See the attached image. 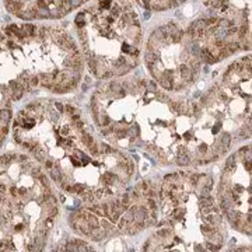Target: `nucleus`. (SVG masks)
Returning <instances> with one entry per match:
<instances>
[{
    "label": "nucleus",
    "instance_id": "49",
    "mask_svg": "<svg viewBox=\"0 0 252 252\" xmlns=\"http://www.w3.org/2000/svg\"><path fill=\"white\" fill-rule=\"evenodd\" d=\"M111 76H112V72H105V73L101 74V78H108V77H111Z\"/></svg>",
    "mask_w": 252,
    "mask_h": 252
},
{
    "label": "nucleus",
    "instance_id": "24",
    "mask_svg": "<svg viewBox=\"0 0 252 252\" xmlns=\"http://www.w3.org/2000/svg\"><path fill=\"white\" fill-rule=\"evenodd\" d=\"M98 122H100V125H101V126H108L111 123V119H109V116L102 115V116H101V121H98Z\"/></svg>",
    "mask_w": 252,
    "mask_h": 252
},
{
    "label": "nucleus",
    "instance_id": "59",
    "mask_svg": "<svg viewBox=\"0 0 252 252\" xmlns=\"http://www.w3.org/2000/svg\"><path fill=\"white\" fill-rule=\"evenodd\" d=\"M175 2H177V3L179 4V3H183V2H185V0H175Z\"/></svg>",
    "mask_w": 252,
    "mask_h": 252
},
{
    "label": "nucleus",
    "instance_id": "38",
    "mask_svg": "<svg viewBox=\"0 0 252 252\" xmlns=\"http://www.w3.org/2000/svg\"><path fill=\"white\" fill-rule=\"evenodd\" d=\"M84 0H70V3H72V7H77V6H80V4L83 3Z\"/></svg>",
    "mask_w": 252,
    "mask_h": 252
},
{
    "label": "nucleus",
    "instance_id": "41",
    "mask_svg": "<svg viewBox=\"0 0 252 252\" xmlns=\"http://www.w3.org/2000/svg\"><path fill=\"white\" fill-rule=\"evenodd\" d=\"M202 196H207V195H210V186H207V185H206V186L203 188V189H202Z\"/></svg>",
    "mask_w": 252,
    "mask_h": 252
},
{
    "label": "nucleus",
    "instance_id": "44",
    "mask_svg": "<svg viewBox=\"0 0 252 252\" xmlns=\"http://www.w3.org/2000/svg\"><path fill=\"white\" fill-rule=\"evenodd\" d=\"M39 174H41V168H39V167H35L32 170V175H34V177H38Z\"/></svg>",
    "mask_w": 252,
    "mask_h": 252
},
{
    "label": "nucleus",
    "instance_id": "9",
    "mask_svg": "<svg viewBox=\"0 0 252 252\" xmlns=\"http://www.w3.org/2000/svg\"><path fill=\"white\" fill-rule=\"evenodd\" d=\"M200 206H202V207L213 206V199L210 198V195H207V196H200Z\"/></svg>",
    "mask_w": 252,
    "mask_h": 252
},
{
    "label": "nucleus",
    "instance_id": "3",
    "mask_svg": "<svg viewBox=\"0 0 252 252\" xmlns=\"http://www.w3.org/2000/svg\"><path fill=\"white\" fill-rule=\"evenodd\" d=\"M177 163L179 165H188L189 164V157L186 155V149L185 147H181V150H179V154L177 157Z\"/></svg>",
    "mask_w": 252,
    "mask_h": 252
},
{
    "label": "nucleus",
    "instance_id": "58",
    "mask_svg": "<svg viewBox=\"0 0 252 252\" xmlns=\"http://www.w3.org/2000/svg\"><path fill=\"white\" fill-rule=\"evenodd\" d=\"M53 3V0H46V4H52Z\"/></svg>",
    "mask_w": 252,
    "mask_h": 252
},
{
    "label": "nucleus",
    "instance_id": "52",
    "mask_svg": "<svg viewBox=\"0 0 252 252\" xmlns=\"http://www.w3.org/2000/svg\"><path fill=\"white\" fill-rule=\"evenodd\" d=\"M199 151L202 153V154H203V153H206V151H207V147H206V146H200L199 147Z\"/></svg>",
    "mask_w": 252,
    "mask_h": 252
},
{
    "label": "nucleus",
    "instance_id": "25",
    "mask_svg": "<svg viewBox=\"0 0 252 252\" xmlns=\"http://www.w3.org/2000/svg\"><path fill=\"white\" fill-rule=\"evenodd\" d=\"M88 147H90V151H91V154H93V155H97L98 153H100V149H98V146H97V144H95L94 142L91 143V144H90Z\"/></svg>",
    "mask_w": 252,
    "mask_h": 252
},
{
    "label": "nucleus",
    "instance_id": "4",
    "mask_svg": "<svg viewBox=\"0 0 252 252\" xmlns=\"http://www.w3.org/2000/svg\"><path fill=\"white\" fill-rule=\"evenodd\" d=\"M155 62H157V52L147 49L146 51V65L151 66V65H154Z\"/></svg>",
    "mask_w": 252,
    "mask_h": 252
},
{
    "label": "nucleus",
    "instance_id": "31",
    "mask_svg": "<svg viewBox=\"0 0 252 252\" xmlns=\"http://www.w3.org/2000/svg\"><path fill=\"white\" fill-rule=\"evenodd\" d=\"M55 216H57V207L56 206H51L49 207V217H55Z\"/></svg>",
    "mask_w": 252,
    "mask_h": 252
},
{
    "label": "nucleus",
    "instance_id": "26",
    "mask_svg": "<svg viewBox=\"0 0 252 252\" xmlns=\"http://www.w3.org/2000/svg\"><path fill=\"white\" fill-rule=\"evenodd\" d=\"M38 84H39V77L38 76H31L29 77V85L31 87H37Z\"/></svg>",
    "mask_w": 252,
    "mask_h": 252
},
{
    "label": "nucleus",
    "instance_id": "19",
    "mask_svg": "<svg viewBox=\"0 0 252 252\" xmlns=\"http://www.w3.org/2000/svg\"><path fill=\"white\" fill-rule=\"evenodd\" d=\"M220 207L223 209L224 211L230 209V200L227 199V196H224V198H221V202H220Z\"/></svg>",
    "mask_w": 252,
    "mask_h": 252
},
{
    "label": "nucleus",
    "instance_id": "37",
    "mask_svg": "<svg viewBox=\"0 0 252 252\" xmlns=\"http://www.w3.org/2000/svg\"><path fill=\"white\" fill-rule=\"evenodd\" d=\"M241 48L245 49V51H249V49H251V42H249V39L242 42V46H241Z\"/></svg>",
    "mask_w": 252,
    "mask_h": 252
},
{
    "label": "nucleus",
    "instance_id": "21",
    "mask_svg": "<svg viewBox=\"0 0 252 252\" xmlns=\"http://www.w3.org/2000/svg\"><path fill=\"white\" fill-rule=\"evenodd\" d=\"M76 24H77V27H80V28L84 27V13H80V14L76 17Z\"/></svg>",
    "mask_w": 252,
    "mask_h": 252
},
{
    "label": "nucleus",
    "instance_id": "47",
    "mask_svg": "<svg viewBox=\"0 0 252 252\" xmlns=\"http://www.w3.org/2000/svg\"><path fill=\"white\" fill-rule=\"evenodd\" d=\"M7 132H8V128L7 126H3V128H2V130H0V133H2V136H6V134H7Z\"/></svg>",
    "mask_w": 252,
    "mask_h": 252
},
{
    "label": "nucleus",
    "instance_id": "15",
    "mask_svg": "<svg viewBox=\"0 0 252 252\" xmlns=\"http://www.w3.org/2000/svg\"><path fill=\"white\" fill-rule=\"evenodd\" d=\"M51 17V13H49L48 8H41L37 11V18H48Z\"/></svg>",
    "mask_w": 252,
    "mask_h": 252
},
{
    "label": "nucleus",
    "instance_id": "6",
    "mask_svg": "<svg viewBox=\"0 0 252 252\" xmlns=\"http://www.w3.org/2000/svg\"><path fill=\"white\" fill-rule=\"evenodd\" d=\"M130 69H132V67H130L128 63H123V65H121L119 67H116V70H115V74H116V76H122V74L128 73Z\"/></svg>",
    "mask_w": 252,
    "mask_h": 252
},
{
    "label": "nucleus",
    "instance_id": "14",
    "mask_svg": "<svg viewBox=\"0 0 252 252\" xmlns=\"http://www.w3.org/2000/svg\"><path fill=\"white\" fill-rule=\"evenodd\" d=\"M51 175H52V178L55 181H62L63 179V175H62V172L57 168H51Z\"/></svg>",
    "mask_w": 252,
    "mask_h": 252
},
{
    "label": "nucleus",
    "instance_id": "32",
    "mask_svg": "<svg viewBox=\"0 0 252 252\" xmlns=\"http://www.w3.org/2000/svg\"><path fill=\"white\" fill-rule=\"evenodd\" d=\"M8 87H10V90H16V88H18V87H20V83L18 81H16V80H11V81L8 83Z\"/></svg>",
    "mask_w": 252,
    "mask_h": 252
},
{
    "label": "nucleus",
    "instance_id": "10",
    "mask_svg": "<svg viewBox=\"0 0 252 252\" xmlns=\"http://www.w3.org/2000/svg\"><path fill=\"white\" fill-rule=\"evenodd\" d=\"M234 168H235V154L231 155V157L227 160V164H226V171H227V172H231Z\"/></svg>",
    "mask_w": 252,
    "mask_h": 252
},
{
    "label": "nucleus",
    "instance_id": "18",
    "mask_svg": "<svg viewBox=\"0 0 252 252\" xmlns=\"http://www.w3.org/2000/svg\"><path fill=\"white\" fill-rule=\"evenodd\" d=\"M81 195L84 196V202H87V203H91V202H94V193H91L90 191H84Z\"/></svg>",
    "mask_w": 252,
    "mask_h": 252
},
{
    "label": "nucleus",
    "instance_id": "20",
    "mask_svg": "<svg viewBox=\"0 0 252 252\" xmlns=\"http://www.w3.org/2000/svg\"><path fill=\"white\" fill-rule=\"evenodd\" d=\"M183 209H175L174 210V213H172V217H174L175 220H181L183 217Z\"/></svg>",
    "mask_w": 252,
    "mask_h": 252
},
{
    "label": "nucleus",
    "instance_id": "43",
    "mask_svg": "<svg viewBox=\"0 0 252 252\" xmlns=\"http://www.w3.org/2000/svg\"><path fill=\"white\" fill-rule=\"evenodd\" d=\"M18 195L23 198H28V192H27V189H18Z\"/></svg>",
    "mask_w": 252,
    "mask_h": 252
},
{
    "label": "nucleus",
    "instance_id": "11",
    "mask_svg": "<svg viewBox=\"0 0 252 252\" xmlns=\"http://www.w3.org/2000/svg\"><path fill=\"white\" fill-rule=\"evenodd\" d=\"M10 119H11V111L10 109L0 111V121H3V122H10Z\"/></svg>",
    "mask_w": 252,
    "mask_h": 252
},
{
    "label": "nucleus",
    "instance_id": "12",
    "mask_svg": "<svg viewBox=\"0 0 252 252\" xmlns=\"http://www.w3.org/2000/svg\"><path fill=\"white\" fill-rule=\"evenodd\" d=\"M34 154H35L37 160H39V161H45V150L42 149V147L38 146L37 149H35V151H34Z\"/></svg>",
    "mask_w": 252,
    "mask_h": 252
},
{
    "label": "nucleus",
    "instance_id": "16",
    "mask_svg": "<svg viewBox=\"0 0 252 252\" xmlns=\"http://www.w3.org/2000/svg\"><path fill=\"white\" fill-rule=\"evenodd\" d=\"M237 34H238V37L240 38H245V35L248 34V27H247V24H242L238 28V31H237Z\"/></svg>",
    "mask_w": 252,
    "mask_h": 252
},
{
    "label": "nucleus",
    "instance_id": "2",
    "mask_svg": "<svg viewBox=\"0 0 252 252\" xmlns=\"http://www.w3.org/2000/svg\"><path fill=\"white\" fill-rule=\"evenodd\" d=\"M179 73H181V77H182L186 83H192V81H193V73L191 72V69H189L188 66H181Z\"/></svg>",
    "mask_w": 252,
    "mask_h": 252
},
{
    "label": "nucleus",
    "instance_id": "1",
    "mask_svg": "<svg viewBox=\"0 0 252 252\" xmlns=\"http://www.w3.org/2000/svg\"><path fill=\"white\" fill-rule=\"evenodd\" d=\"M172 77L174 76L171 72H164L163 74H160V77L157 80L164 90H172V87H174V78Z\"/></svg>",
    "mask_w": 252,
    "mask_h": 252
},
{
    "label": "nucleus",
    "instance_id": "45",
    "mask_svg": "<svg viewBox=\"0 0 252 252\" xmlns=\"http://www.w3.org/2000/svg\"><path fill=\"white\" fill-rule=\"evenodd\" d=\"M72 121H73V122H77V121H80V115H78L77 112H74V114L72 115Z\"/></svg>",
    "mask_w": 252,
    "mask_h": 252
},
{
    "label": "nucleus",
    "instance_id": "56",
    "mask_svg": "<svg viewBox=\"0 0 252 252\" xmlns=\"http://www.w3.org/2000/svg\"><path fill=\"white\" fill-rule=\"evenodd\" d=\"M219 130H220V125H217V126H216V128H214V129H213V132H214V133H216V132H219Z\"/></svg>",
    "mask_w": 252,
    "mask_h": 252
},
{
    "label": "nucleus",
    "instance_id": "57",
    "mask_svg": "<svg viewBox=\"0 0 252 252\" xmlns=\"http://www.w3.org/2000/svg\"><path fill=\"white\" fill-rule=\"evenodd\" d=\"M21 228H23V226H21V224H20V226H16V231H20Z\"/></svg>",
    "mask_w": 252,
    "mask_h": 252
},
{
    "label": "nucleus",
    "instance_id": "8",
    "mask_svg": "<svg viewBox=\"0 0 252 252\" xmlns=\"http://www.w3.org/2000/svg\"><path fill=\"white\" fill-rule=\"evenodd\" d=\"M227 211V217H228V220H230V221H231V223H234V221H238V220H240V213H238V211H234V210H230V209H228V210H226Z\"/></svg>",
    "mask_w": 252,
    "mask_h": 252
},
{
    "label": "nucleus",
    "instance_id": "55",
    "mask_svg": "<svg viewBox=\"0 0 252 252\" xmlns=\"http://www.w3.org/2000/svg\"><path fill=\"white\" fill-rule=\"evenodd\" d=\"M3 39H4V32L3 31H0V42L3 41Z\"/></svg>",
    "mask_w": 252,
    "mask_h": 252
},
{
    "label": "nucleus",
    "instance_id": "51",
    "mask_svg": "<svg viewBox=\"0 0 252 252\" xmlns=\"http://www.w3.org/2000/svg\"><path fill=\"white\" fill-rule=\"evenodd\" d=\"M55 106H56L57 109H59V112H63V105H62V104H59V102H56V104H55Z\"/></svg>",
    "mask_w": 252,
    "mask_h": 252
},
{
    "label": "nucleus",
    "instance_id": "46",
    "mask_svg": "<svg viewBox=\"0 0 252 252\" xmlns=\"http://www.w3.org/2000/svg\"><path fill=\"white\" fill-rule=\"evenodd\" d=\"M202 231H203L204 234H209V232H211V228L207 227V226H202Z\"/></svg>",
    "mask_w": 252,
    "mask_h": 252
},
{
    "label": "nucleus",
    "instance_id": "36",
    "mask_svg": "<svg viewBox=\"0 0 252 252\" xmlns=\"http://www.w3.org/2000/svg\"><path fill=\"white\" fill-rule=\"evenodd\" d=\"M6 45H7L8 49H14V48L18 49V48H20V46H17V44L14 41H11V39H10V41H7V44H6Z\"/></svg>",
    "mask_w": 252,
    "mask_h": 252
},
{
    "label": "nucleus",
    "instance_id": "28",
    "mask_svg": "<svg viewBox=\"0 0 252 252\" xmlns=\"http://www.w3.org/2000/svg\"><path fill=\"white\" fill-rule=\"evenodd\" d=\"M100 151H101L102 154H108V153L112 151V149H111L108 144H101V146H100Z\"/></svg>",
    "mask_w": 252,
    "mask_h": 252
},
{
    "label": "nucleus",
    "instance_id": "27",
    "mask_svg": "<svg viewBox=\"0 0 252 252\" xmlns=\"http://www.w3.org/2000/svg\"><path fill=\"white\" fill-rule=\"evenodd\" d=\"M84 189H85V186H84V185H81V183H74V185H73V191L77 192V193H83Z\"/></svg>",
    "mask_w": 252,
    "mask_h": 252
},
{
    "label": "nucleus",
    "instance_id": "23",
    "mask_svg": "<svg viewBox=\"0 0 252 252\" xmlns=\"http://www.w3.org/2000/svg\"><path fill=\"white\" fill-rule=\"evenodd\" d=\"M49 13H51V17H56V18H59V17H63L66 14V13L62 11L59 7H57L56 10H52V11H49Z\"/></svg>",
    "mask_w": 252,
    "mask_h": 252
},
{
    "label": "nucleus",
    "instance_id": "39",
    "mask_svg": "<svg viewBox=\"0 0 252 252\" xmlns=\"http://www.w3.org/2000/svg\"><path fill=\"white\" fill-rule=\"evenodd\" d=\"M157 98H160V100H163V101H168V98H167V95H164L163 93H155L154 94Z\"/></svg>",
    "mask_w": 252,
    "mask_h": 252
},
{
    "label": "nucleus",
    "instance_id": "50",
    "mask_svg": "<svg viewBox=\"0 0 252 252\" xmlns=\"http://www.w3.org/2000/svg\"><path fill=\"white\" fill-rule=\"evenodd\" d=\"M104 195H105V192L102 191V189H100V191L95 192V196H97V198H102Z\"/></svg>",
    "mask_w": 252,
    "mask_h": 252
},
{
    "label": "nucleus",
    "instance_id": "48",
    "mask_svg": "<svg viewBox=\"0 0 252 252\" xmlns=\"http://www.w3.org/2000/svg\"><path fill=\"white\" fill-rule=\"evenodd\" d=\"M45 167L51 170V168H53V163L52 161H49V160H45Z\"/></svg>",
    "mask_w": 252,
    "mask_h": 252
},
{
    "label": "nucleus",
    "instance_id": "30",
    "mask_svg": "<svg viewBox=\"0 0 252 252\" xmlns=\"http://www.w3.org/2000/svg\"><path fill=\"white\" fill-rule=\"evenodd\" d=\"M146 204H147V207L151 209V210H155V207H157V203H155L154 200L151 199V198H150L149 200H147V203H146Z\"/></svg>",
    "mask_w": 252,
    "mask_h": 252
},
{
    "label": "nucleus",
    "instance_id": "34",
    "mask_svg": "<svg viewBox=\"0 0 252 252\" xmlns=\"http://www.w3.org/2000/svg\"><path fill=\"white\" fill-rule=\"evenodd\" d=\"M78 35H80V39H81L83 44H87V35H85V31H84V29H80Z\"/></svg>",
    "mask_w": 252,
    "mask_h": 252
},
{
    "label": "nucleus",
    "instance_id": "42",
    "mask_svg": "<svg viewBox=\"0 0 252 252\" xmlns=\"http://www.w3.org/2000/svg\"><path fill=\"white\" fill-rule=\"evenodd\" d=\"M45 226H46V228H51L53 226V220H52V217H48L46 219V221H45Z\"/></svg>",
    "mask_w": 252,
    "mask_h": 252
},
{
    "label": "nucleus",
    "instance_id": "7",
    "mask_svg": "<svg viewBox=\"0 0 252 252\" xmlns=\"http://www.w3.org/2000/svg\"><path fill=\"white\" fill-rule=\"evenodd\" d=\"M226 48H227V51L230 52V55H232V53H235L238 49H240V44L238 42H227L226 44Z\"/></svg>",
    "mask_w": 252,
    "mask_h": 252
},
{
    "label": "nucleus",
    "instance_id": "40",
    "mask_svg": "<svg viewBox=\"0 0 252 252\" xmlns=\"http://www.w3.org/2000/svg\"><path fill=\"white\" fill-rule=\"evenodd\" d=\"M66 111H67L70 115H73L74 112H77V111H76V108H74V106H72V105H66Z\"/></svg>",
    "mask_w": 252,
    "mask_h": 252
},
{
    "label": "nucleus",
    "instance_id": "17",
    "mask_svg": "<svg viewBox=\"0 0 252 252\" xmlns=\"http://www.w3.org/2000/svg\"><path fill=\"white\" fill-rule=\"evenodd\" d=\"M81 142L84 143L85 146H90L91 143L94 142L93 140V137H91V134H88V133H83L81 134Z\"/></svg>",
    "mask_w": 252,
    "mask_h": 252
},
{
    "label": "nucleus",
    "instance_id": "33",
    "mask_svg": "<svg viewBox=\"0 0 252 252\" xmlns=\"http://www.w3.org/2000/svg\"><path fill=\"white\" fill-rule=\"evenodd\" d=\"M35 6H37L38 8H46V7H48V4H46V2H45V0H37Z\"/></svg>",
    "mask_w": 252,
    "mask_h": 252
},
{
    "label": "nucleus",
    "instance_id": "29",
    "mask_svg": "<svg viewBox=\"0 0 252 252\" xmlns=\"http://www.w3.org/2000/svg\"><path fill=\"white\" fill-rule=\"evenodd\" d=\"M167 102H168V105H170V108H171L172 112H178V104H177V102H174L172 100H170V98H168Z\"/></svg>",
    "mask_w": 252,
    "mask_h": 252
},
{
    "label": "nucleus",
    "instance_id": "5",
    "mask_svg": "<svg viewBox=\"0 0 252 252\" xmlns=\"http://www.w3.org/2000/svg\"><path fill=\"white\" fill-rule=\"evenodd\" d=\"M23 32L25 34V37H34L35 35V27H34L32 24H24L23 25Z\"/></svg>",
    "mask_w": 252,
    "mask_h": 252
},
{
    "label": "nucleus",
    "instance_id": "22",
    "mask_svg": "<svg viewBox=\"0 0 252 252\" xmlns=\"http://www.w3.org/2000/svg\"><path fill=\"white\" fill-rule=\"evenodd\" d=\"M63 66H65L66 69H70V70H72V67H73V59H72V55H70V56H67L65 60H63Z\"/></svg>",
    "mask_w": 252,
    "mask_h": 252
},
{
    "label": "nucleus",
    "instance_id": "35",
    "mask_svg": "<svg viewBox=\"0 0 252 252\" xmlns=\"http://www.w3.org/2000/svg\"><path fill=\"white\" fill-rule=\"evenodd\" d=\"M109 6H111V0H104V2H101V3H100V7L104 8V10H105V8H108Z\"/></svg>",
    "mask_w": 252,
    "mask_h": 252
},
{
    "label": "nucleus",
    "instance_id": "53",
    "mask_svg": "<svg viewBox=\"0 0 252 252\" xmlns=\"http://www.w3.org/2000/svg\"><path fill=\"white\" fill-rule=\"evenodd\" d=\"M18 160H20V161H25V160H27V155H18Z\"/></svg>",
    "mask_w": 252,
    "mask_h": 252
},
{
    "label": "nucleus",
    "instance_id": "13",
    "mask_svg": "<svg viewBox=\"0 0 252 252\" xmlns=\"http://www.w3.org/2000/svg\"><path fill=\"white\" fill-rule=\"evenodd\" d=\"M182 38H183V31H181V29H178V31H175V32L172 34V42H174V44L181 42Z\"/></svg>",
    "mask_w": 252,
    "mask_h": 252
},
{
    "label": "nucleus",
    "instance_id": "54",
    "mask_svg": "<svg viewBox=\"0 0 252 252\" xmlns=\"http://www.w3.org/2000/svg\"><path fill=\"white\" fill-rule=\"evenodd\" d=\"M0 192H3V193L6 192V186H4L3 183H0Z\"/></svg>",
    "mask_w": 252,
    "mask_h": 252
}]
</instances>
